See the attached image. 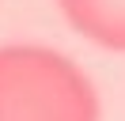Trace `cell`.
<instances>
[{
  "mask_svg": "<svg viewBox=\"0 0 125 121\" xmlns=\"http://www.w3.org/2000/svg\"><path fill=\"white\" fill-rule=\"evenodd\" d=\"M0 121H102L91 76L42 42L0 45Z\"/></svg>",
  "mask_w": 125,
  "mask_h": 121,
  "instance_id": "6da1fadb",
  "label": "cell"
},
{
  "mask_svg": "<svg viewBox=\"0 0 125 121\" xmlns=\"http://www.w3.org/2000/svg\"><path fill=\"white\" fill-rule=\"evenodd\" d=\"M64 23L91 45L125 53V0H57Z\"/></svg>",
  "mask_w": 125,
  "mask_h": 121,
  "instance_id": "7a4b0ae2",
  "label": "cell"
}]
</instances>
